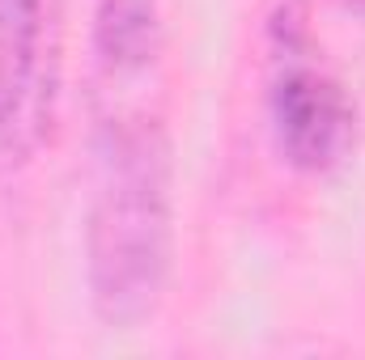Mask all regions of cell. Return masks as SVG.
Wrapping results in <instances>:
<instances>
[{"label":"cell","instance_id":"1","mask_svg":"<svg viewBox=\"0 0 365 360\" xmlns=\"http://www.w3.org/2000/svg\"><path fill=\"white\" fill-rule=\"evenodd\" d=\"M175 271V162L166 127L119 110L98 127V174L86 221V284L98 322H149Z\"/></svg>","mask_w":365,"mask_h":360},{"label":"cell","instance_id":"4","mask_svg":"<svg viewBox=\"0 0 365 360\" xmlns=\"http://www.w3.org/2000/svg\"><path fill=\"white\" fill-rule=\"evenodd\" d=\"M158 9L153 0H106L98 13L93 47H98V68L106 81H128L153 68L158 60Z\"/></svg>","mask_w":365,"mask_h":360},{"label":"cell","instance_id":"3","mask_svg":"<svg viewBox=\"0 0 365 360\" xmlns=\"http://www.w3.org/2000/svg\"><path fill=\"white\" fill-rule=\"evenodd\" d=\"M60 85V0H0V153H30Z\"/></svg>","mask_w":365,"mask_h":360},{"label":"cell","instance_id":"2","mask_svg":"<svg viewBox=\"0 0 365 360\" xmlns=\"http://www.w3.org/2000/svg\"><path fill=\"white\" fill-rule=\"evenodd\" d=\"M272 34L280 43L276 77L268 90V123H272L276 153L302 174H331L353 153L357 110L331 73L297 55L306 26L293 4L272 21Z\"/></svg>","mask_w":365,"mask_h":360},{"label":"cell","instance_id":"5","mask_svg":"<svg viewBox=\"0 0 365 360\" xmlns=\"http://www.w3.org/2000/svg\"><path fill=\"white\" fill-rule=\"evenodd\" d=\"M336 4H340L349 17H361V21H365V0H336Z\"/></svg>","mask_w":365,"mask_h":360}]
</instances>
